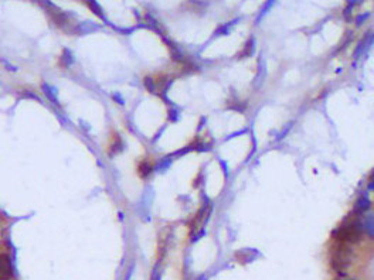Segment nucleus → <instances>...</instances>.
I'll return each mask as SVG.
<instances>
[{
  "mask_svg": "<svg viewBox=\"0 0 374 280\" xmlns=\"http://www.w3.org/2000/svg\"><path fill=\"white\" fill-rule=\"evenodd\" d=\"M350 248L346 244L339 242L332 249V266L342 273L350 265Z\"/></svg>",
  "mask_w": 374,
  "mask_h": 280,
  "instance_id": "1",
  "label": "nucleus"
},
{
  "mask_svg": "<svg viewBox=\"0 0 374 280\" xmlns=\"http://www.w3.org/2000/svg\"><path fill=\"white\" fill-rule=\"evenodd\" d=\"M362 225L359 222H350V224H346L343 227H340L336 232H335V238L342 242V244H346V242H357L360 237H362Z\"/></svg>",
  "mask_w": 374,
  "mask_h": 280,
  "instance_id": "2",
  "label": "nucleus"
},
{
  "mask_svg": "<svg viewBox=\"0 0 374 280\" xmlns=\"http://www.w3.org/2000/svg\"><path fill=\"white\" fill-rule=\"evenodd\" d=\"M13 276V268L7 255H0V280H9Z\"/></svg>",
  "mask_w": 374,
  "mask_h": 280,
  "instance_id": "3",
  "label": "nucleus"
},
{
  "mask_svg": "<svg viewBox=\"0 0 374 280\" xmlns=\"http://www.w3.org/2000/svg\"><path fill=\"white\" fill-rule=\"evenodd\" d=\"M369 207H370L369 198H367V197H360V198L357 200L356 205H355V212L362 214V212H365L366 210H369Z\"/></svg>",
  "mask_w": 374,
  "mask_h": 280,
  "instance_id": "4",
  "label": "nucleus"
},
{
  "mask_svg": "<svg viewBox=\"0 0 374 280\" xmlns=\"http://www.w3.org/2000/svg\"><path fill=\"white\" fill-rule=\"evenodd\" d=\"M365 231L367 232V235H370L374 238V217L370 215L365 219Z\"/></svg>",
  "mask_w": 374,
  "mask_h": 280,
  "instance_id": "5",
  "label": "nucleus"
},
{
  "mask_svg": "<svg viewBox=\"0 0 374 280\" xmlns=\"http://www.w3.org/2000/svg\"><path fill=\"white\" fill-rule=\"evenodd\" d=\"M150 171H152V166L149 164V163H142L139 167V173L142 177H146V175L150 174Z\"/></svg>",
  "mask_w": 374,
  "mask_h": 280,
  "instance_id": "6",
  "label": "nucleus"
},
{
  "mask_svg": "<svg viewBox=\"0 0 374 280\" xmlns=\"http://www.w3.org/2000/svg\"><path fill=\"white\" fill-rule=\"evenodd\" d=\"M253 45H254V40H248V43L245 44V50H244V53H241V57L243 55H251L253 54Z\"/></svg>",
  "mask_w": 374,
  "mask_h": 280,
  "instance_id": "7",
  "label": "nucleus"
},
{
  "mask_svg": "<svg viewBox=\"0 0 374 280\" xmlns=\"http://www.w3.org/2000/svg\"><path fill=\"white\" fill-rule=\"evenodd\" d=\"M145 85H146V88H148L150 92H155V87H153V81H152V79L150 78L145 79Z\"/></svg>",
  "mask_w": 374,
  "mask_h": 280,
  "instance_id": "8",
  "label": "nucleus"
},
{
  "mask_svg": "<svg viewBox=\"0 0 374 280\" xmlns=\"http://www.w3.org/2000/svg\"><path fill=\"white\" fill-rule=\"evenodd\" d=\"M369 187H370V190H374V173L372 175V178H370V184H369Z\"/></svg>",
  "mask_w": 374,
  "mask_h": 280,
  "instance_id": "9",
  "label": "nucleus"
}]
</instances>
